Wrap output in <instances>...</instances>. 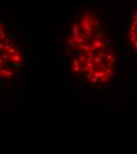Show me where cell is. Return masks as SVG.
I'll list each match as a JSON object with an SVG mask.
<instances>
[{
	"mask_svg": "<svg viewBox=\"0 0 137 154\" xmlns=\"http://www.w3.org/2000/svg\"><path fill=\"white\" fill-rule=\"evenodd\" d=\"M58 48L69 74L82 84L104 90L114 82L118 57L105 18L96 7L85 4L73 12Z\"/></svg>",
	"mask_w": 137,
	"mask_h": 154,
	"instance_id": "6da1fadb",
	"label": "cell"
},
{
	"mask_svg": "<svg viewBox=\"0 0 137 154\" xmlns=\"http://www.w3.org/2000/svg\"><path fill=\"white\" fill-rule=\"evenodd\" d=\"M36 58L28 25L12 12L0 10V91H22Z\"/></svg>",
	"mask_w": 137,
	"mask_h": 154,
	"instance_id": "7a4b0ae2",
	"label": "cell"
},
{
	"mask_svg": "<svg viewBox=\"0 0 137 154\" xmlns=\"http://www.w3.org/2000/svg\"><path fill=\"white\" fill-rule=\"evenodd\" d=\"M127 40L129 50L137 55V0H134L131 14L127 24Z\"/></svg>",
	"mask_w": 137,
	"mask_h": 154,
	"instance_id": "3957f363",
	"label": "cell"
}]
</instances>
